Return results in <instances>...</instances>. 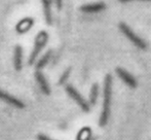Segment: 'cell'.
<instances>
[{
    "mask_svg": "<svg viewBox=\"0 0 151 140\" xmlns=\"http://www.w3.org/2000/svg\"><path fill=\"white\" fill-rule=\"evenodd\" d=\"M112 79L111 74H107L104 79V89H103V105L102 111L99 118V126L105 127L108 124L111 112V103H112Z\"/></svg>",
    "mask_w": 151,
    "mask_h": 140,
    "instance_id": "cell-1",
    "label": "cell"
},
{
    "mask_svg": "<svg viewBox=\"0 0 151 140\" xmlns=\"http://www.w3.org/2000/svg\"><path fill=\"white\" fill-rule=\"evenodd\" d=\"M47 41H48V33L46 31L42 30L40 32H38V34L36 35L35 38V42H34V48L32 50L30 56H29V60H28L29 65H33L36 62L40 52L45 46Z\"/></svg>",
    "mask_w": 151,
    "mask_h": 140,
    "instance_id": "cell-2",
    "label": "cell"
},
{
    "mask_svg": "<svg viewBox=\"0 0 151 140\" xmlns=\"http://www.w3.org/2000/svg\"><path fill=\"white\" fill-rule=\"evenodd\" d=\"M118 28H119L120 32L122 33V34L124 35L125 37L134 44V45L137 46V48H140V50H146L147 44H146V42L144 41V39H142L139 35L136 34V33L132 30V28L129 26V25L121 22V23H119V25H118Z\"/></svg>",
    "mask_w": 151,
    "mask_h": 140,
    "instance_id": "cell-3",
    "label": "cell"
},
{
    "mask_svg": "<svg viewBox=\"0 0 151 140\" xmlns=\"http://www.w3.org/2000/svg\"><path fill=\"white\" fill-rule=\"evenodd\" d=\"M65 91H66V93L69 95L70 98H71L72 100L75 101L76 104L79 106V107L81 108V109L83 110L84 112H88V111H90V109H91L90 103H88V101H86V99L82 97V95L80 94V93L78 92V91L76 90V89L74 88L72 84H66Z\"/></svg>",
    "mask_w": 151,
    "mask_h": 140,
    "instance_id": "cell-4",
    "label": "cell"
},
{
    "mask_svg": "<svg viewBox=\"0 0 151 140\" xmlns=\"http://www.w3.org/2000/svg\"><path fill=\"white\" fill-rule=\"evenodd\" d=\"M0 100L7 103V104L14 106V107L19 108V109H23V108H25V106H26L23 101H21L20 99L12 96V95H10L9 93L5 92V91L1 90V89H0Z\"/></svg>",
    "mask_w": 151,
    "mask_h": 140,
    "instance_id": "cell-5",
    "label": "cell"
},
{
    "mask_svg": "<svg viewBox=\"0 0 151 140\" xmlns=\"http://www.w3.org/2000/svg\"><path fill=\"white\" fill-rule=\"evenodd\" d=\"M115 72L118 77H119L127 87H129L131 89H135L136 87H137V80H136V78L134 77L129 71L121 68V67H117V68L115 69Z\"/></svg>",
    "mask_w": 151,
    "mask_h": 140,
    "instance_id": "cell-6",
    "label": "cell"
},
{
    "mask_svg": "<svg viewBox=\"0 0 151 140\" xmlns=\"http://www.w3.org/2000/svg\"><path fill=\"white\" fill-rule=\"evenodd\" d=\"M35 79L37 82L38 87L40 88L41 92L45 95H50V87L48 84L47 79L44 76V74L41 72V70H35Z\"/></svg>",
    "mask_w": 151,
    "mask_h": 140,
    "instance_id": "cell-7",
    "label": "cell"
},
{
    "mask_svg": "<svg viewBox=\"0 0 151 140\" xmlns=\"http://www.w3.org/2000/svg\"><path fill=\"white\" fill-rule=\"evenodd\" d=\"M104 9H106V4L104 2H96V3L84 4V5L80 6V10L82 12H86V14H96V12H100Z\"/></svg>",
    "mask_w": 151,
    "mask_h": 140,
    "instance_id": "cell-8",
    "label": "cell"
},
{
    "mask_svg": "<svg viewBox=\"0 0 151 140\" xmlns=\"http://www.w3.org/2000/svg\"><path fill=\"white\" fill-rule=\"evenodd\" d=\"M14 68L16 71H21L23 68V48L19 44L14 48Z\"/></svg>",
    "mask_w": 151,
    "mask_h": 140,
    "instance_id": "cell-9",
    "label": "cell"
},
{
    "mask_svg": "<svg viewBox=\"0 0 151 140\" xmlns=\"http://www.w3.org/2000/svg\"><path fill=\"white\" fill-rule=\"evenodd\" d=\"M55 0H41L42 6H43V14L44 20L47 25L52 24V5Z\"/></svg>",
    "mask_w": 151,
    "mask_h": 140,
    "instance_id": "cell-10",
    "label": "cell"
},
{
    "mask_svg": "<svg viewBox=\"0 0 151 140\" xmlns=\"http://www.w3.org/2000/svg\"><path fill=\"white\" fill-rule=\"evenodd\" d=\"M99 94H100V88L99 84L97 82L91 86V92H90V97H88V103H90L91 106L96 105L98 101V98H99Z\"/></svg>",
    "mask_w": 151,
    "mask_h": 140,
    "instance_id": "cell-11",
    "label": "cell"
},
{
    "mask_svg": "<svg viewBox=\"0 0 151 140\" xmlns=\"http://www.w3.org/2000/svg\"><path fill=\"white\" fill-rule=\"evenodd\" d=\"M32 25H33V20L30 18H25L24 20H22L17 25V31H18L19 33L27 32L32 27Z\"/></svg>",
    "mask_w": 151,
    "mask_h": 140,
    "instance_id": "cell-12",
    "label": "cell"
},
{
    "mask_svg": "<svg viewBox=\"0 0 151 140\" xmlns=\"http://www.w3.org/2000/svg\"><path fill=\"white\" fill-rule=\"evenodd\" d=\"M52 50L47 51V52L37 61V63H36V70H41L42 68H44V67L47 65V63L50 62V58H52Z\"/></svg>",
    "mask_w": 151,
    "mask_h": 140,
    "instance_id": "cell-13",
    "label": "cell"
},
{
    "mask_svg": "<svg viewBox=\"0 0 151 140\" xmlns=\"http://www.w3.org/2000/svg\"><path fill=\"white\" fill-rule=\"evenodd\" d=\"M71 70H72L71 67H68V68L61 74L60 78H59V84H60V86L64 84L68 80V78H69V76H70V73H71Z\"/></svg>",
    "mask_w": 151,
    "mask_h": 140,
    "instance_id": "cell-14",
    "label": "cell"
},
{
    "mask_svg": "<svg viewBox=\"0 0 151 140\" xmlns=\"http://www.w3.org/2000/svg\"><path fill=\"white\" fill-rule=\"evenodd\" d=\"M36 138H37V140H54L44 134H38L37 136H36Z\"/></svg>",
    "mask_w": 151,
    "mask_h": 140,
    "instance_id": "cell-15",
    "label": "cell"
},
{
    "mask_svg": "<svg viewBox=\"0 0 151 140\" xmlns=\"http://www.w3.org/2000/svg\"><path fill=\"white\" fill-rule=\"evenodd\" d=\"M55 4L58 10H61L62 6H63V0H55Z\"/></svg>",
    "mask_w": 151,
    "mask_h": 140,
    "instance_id": "cell-16",
    "label": "cell"
},
{
    "mask_svg": "<svg viewBox=\"0 0 151 140\" xmlns=\"http://www.w3.org/2000/svg\"><path fill=\"white\" fill-rule=\"evenodd\" d=\"M121 3H127V2H132V1H151V0H118Z\"/></svg>",
    "mask_w": 151,
    "mask_h": 140,
    "instance_id": "cell-17",
    "label": "cell"
}]
</instances>
